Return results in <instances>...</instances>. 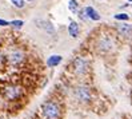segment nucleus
Returning a JSON list of instances; mask_svg holds the SVG:
<instances>
[{"instance_id": "13", "label": "nucleus", "mask_w": 132, "mask_h": 119, "mask_svg": "<svg viewBox=\"0 0 132 119\" xmlns=\"http://www.w3.org/2000/svg\"><path fill=\"white\" fill-rule=\"evenodd\" d=\"M11 2L15 7H18V8H23V7H24V0H11Z\"/></svg>"}, {"instance_id": "10", "label": "nucleus", "mask_w": 132, "mask_h": 119, "mask_svg": "<svg viewBox=\"0 0 132 119\" xmlns=\"http://www.w3.org/2000/svg\"><path fill=\"white\" fill-rule=\"evenodd\" d=\"M60 62H61V56H60V55H52V56L48 58L47 64H48L50 67H55V66L59 64Z\"/></svg>"}, {"instance_id": "7", "label": "nucleus", "mask_w": 132, "mask_h": 119, "mask_svg": "<svg viewBox=\"0 0 132 119\" xmlns=\"http://www.w3.org/2000/svg\"><path fill=\"white\" fill-rule=\"evenodd\" d=\"M23 58H24V55H23V52L20 51H13L10 54V62L12 63V64H19L20 62H23Z\"/></svg>"}, {"instance_id": "5", "label": "nucleus", "mask_w": 132, "mask_h": 119, "mask_svg": "<svg viewBox=\"0 0 132 119\" xmlns=\"http://www.w3.org/2000/svg\"><path fill=\"white\" fill-rule=\"evenodd\" d=\"M97 47L100 51H104V52H108L113 48V40L108 36H103L99 39V43H97Z\"/></svg>"}, {"instance_id": "12", "label": "nucleus", "mask_w": 132, "mask_h": 119, "mask_svg": "<svg viewBox=\"0 0 132 119\" xmlns=\"http://www.w3.org/2000/svg\"><path fill=\"white\" fill-rule=\"evenodd\" d=\"M37 23H39V24H43V26H40V27L45 28L48 32H53V27L51 26V23H48V21H37Z\"/></svg>"}, {"instance_id": "9", "label": "nucleus", "mask_w": 132, "mask_h": 119, "mask_svg": "<svg viewBox=\"0 0 132 119\" xmlns=\"http://www.w3.org/2000/svg\"><path fill=\"white\" fill-rule=\"evenodd\" d=\"M68 34H69V36H72V38H77V36H79V24H77L76 21H71V23H69Z\"/></svg>"}, {"instance_id": "16", "label": "nucleus", "mask_w": 132, "mask_h": 119, "mask_svg": "<svg viewBox=\"0 0 132 119\" xmlns=\"http://www.w3.org/2000/svg\"><path fill=\"white\" fill-rule=\"evenodd\" d=\"M0 26H10V23L5 21V20H3V19H0Z\"/></svg>"}, {"instance_id": "17", "label": "nucleus", "mask_w": 132, "mask_h": 119, "mask_svg": "<svg viewBox=\"0 0 132 119\" xmlns=\"http://www.w3.org/2000/svg\"><path fill=\"white\" fill-rule=\"evenodd\" d=\"M27 2H34V0H27Z\"/></svg>"}, {"instance_id": "1", "label": "nucleus", "mask_w": 132, "mask_h": 119, "mask_svg": "<svg viewBox=\"0 0 132 119\" xmlns=\"http://www.w3.org/2000/svg\"><path fill=\"white\" fill-rule=\"evenodd\" d=\"M42 113L45 119H59L60 116V107L55 102H47L42 107Z\"/></svg>"}, {"instance_id": "11", "label": "nucleus", "mask_w": 132, "mask_h": 119, "mask_svg": "<svg viewBox=\"0 0 132 119\" xmlns=\"http://www.w3.org/2000/svg\"><path fill=\"white\" fill-rule=\"evenodd\" d=\"M68 8H69L71 12H77V11H79V3H77L76 0H69Z\"/></svg>"}, {"instance_id": "8", "label": "nucleus", "mask_w": 132, "mask_h": 119, "mask_svg": "<svg viewBox=\"0 0 132 119\" xmlns=\"http://www.w3.org/2000/svg\"><path fill=\"white\" fill-rule=\"evenodd\" d=\"M84 12L85 15H87V19H91V20H100V15L92 8V7H85L84 8Z\"/></svg>"}, {"instance_id": "19", "label": "nucleus", "mask_w": 132, "mask_h": 119, "mask_svg": "<svg viewBox=\"0 0 132 119\" xmlns=\"http://www.w3.org/2000/svg\"><path fill=\"white\" fill-rule=\"evenodd\" d=\"M128 2H132V0H128Z\"/></svg>"}, {"instance_id": "14", "label": "nucleus", "mask_w": 132, "mask_h": 119, "mask_svg": "<svg viewBox=\"0 0 132 119\" xmlns=\"http://www.w3.org/2000/svg\"><path fill=\"white\" fill-rule=\"evenodd\" d=\"M128 15L127 13H119V15H115V19H118V20H128Z\"/></svg>"}, {"instance_id": "18", "label": "nucleus", "mask_w": 132, "mask_h": 119, "mask_svg": "<svg viewBox=\"0 0 132 119\" xmlns=\"http://www.w3.org/2000/svg\"><path fill=\"white\" fill-rule=\"evenodd\" d=\"M0 60H2V55H0Z\"/></svg>"}, {"instance_id": "3", "label": "nucleus", "mask_w": 132, "mask_h": 119, "mask_svg": "<svg viewBox=\"0 0 132 119\" xmlns=\"http://www.w3.org/2000/svg\"><path fill=\"white\" fill-rule=\"evenodd\" d=\"M73 68H75V72L77 75H83L88 71V62L81 56H77L73 60Z\"/></svg>"}, {"instance_id": "4", "label": "nucleus", "mask_w": 132, "mask_h": 119, "mask_svg": "<svg viewBox=\"0 0 132 119\" xmlns=\"http://www.w3.org/2000/svg\"><path fill=\"white\" fill-rule=\"evenodd\" d=\"M4 95H5L7 99L15 100V99H18L20 95H21V88H20V87H18V86H8L4 90Z\"/></svg>"}, {"instance_id": "6", "label": "nucleus", "mask_w": 132, "mask_h": 119, "mask_svg": "<svg viewBox=\"0 0 132 119\" xmlns=\"http://www.w3.org/2000/svg\"><path fill=\"white\" fill-rule=\"evenodd\" d=\"M116 31L118 34L126 39H131L132 38V26L127 24V23H121V24L116 26Z\"/></svg>"}, {"instance_id": "2", "label": "nucleus", "mask_w": 132, "mask_h": 119, "mask_svg": "<svg viewBox=\"0 0 132 119\" xmlns=\"http://www.w3.org/2000/svg\"><path fill=\"white\" fill-rule=\"evenodd\" d=\"M75 98L81 102V103H85V102H89L91 98H92V94H91V90L85 86H79L75 88Z\"/></svg>"}, {"instance_id": "15", "label": "nucleus", "mask_w": 132, "mask_h": 119, "mask_svg": "<svg viewBox=\"0 0 132 119\" xmlns=\"http://www.w3.org/2000/svg\"><path fill=\"white\" fill-rule=\"evenodd\" d=\"M10 24L13 26V27H16V28H20V27L23 26V21H21V20H13V21L10 23Z\"/></svg>"}]
</instances>
